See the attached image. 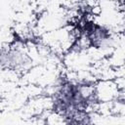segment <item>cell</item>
Masks as SVG:
<instances>
[{"label": "cell", "mask_w": 125, "mask_h": 125, "mask_svg": "<svg viewBox=\"0 0 125 125\" xmlns=\"http://www.w3.org/2000/svg\"><path fill=\"white\" fill-rule=\"evenodd\" d=\"M2 66L12 68L14 70H24L31 63V58L27 55L25 51L20 48H12L3 51L1 57Z\"/></svg>", "instance_id": "1"}, {"label": "cell", "mask_w": 125, "mask_h": 125, "mask_svg": "<svg viewBox=\"0 0 125 125\" xmlns=\"http://www.w3.org/2000/svg\"><path fill=\"white\" fill-rule=\"evenodd\" d=\"M123 37H124V40H125V30L123 31Z\"/></svg>", "instance_id": "3"}, {"label": "cell", "mask_w": 125, "mask_h": 125, "mask_svg": "<svg viewBox=\"0 0 125 125\" xmlns=\"http://www.w3.org/2000/svg\"><path fill=\"white\" fill-rule=\"evenodd\" d=\"M122 8H123V10H124V13H125V2H123V3H122Z\"/></svg>", "instance_id": "2"}]
</instances>
